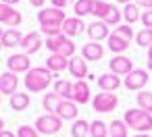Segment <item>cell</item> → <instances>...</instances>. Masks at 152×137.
I'll use <instances>...</instances> for the list:
<instances>
[{
	"label": "cell",
	"instance_id": "cell-32",
	"mask_svg": "<svg viewBox=\"0 0 152 137\" xmlns=\"http://www.w3.org/2000/svg\"><path fill=\"white\" fill-rule=\"evenodd\" d=\"M135 100H137V106H140L142 110H146V112L152 114V94H150V91H144V89L137 91Z\"/></svg>",
	"mask_w": 152,
	"mask_h": 137
},
{
	"label": "cell",
	"instance_id": "cell-47",
	"mask_svg": "<svg viewBox=\"0 0 152 137\" xmlns=\"http://www.w3.org/2000/svg\"><path fill=\"white\" fill-rule=\"evenodd\" d=\"M2 127H4V120H2V118H0V131H4Z\"/></svg>",
	"mask_w": 152,
	"mask_h": 137
},
{
	"label": "cell",
	"instance_id": "cell-37",
	"mask_svg": "<svg viewBox=\"0 0 152 137\" xmlns=\"http://www.w3.org/2000/svg\"><path fill=\"white\" fill-rule=\"evenodd\" d=\"M142 25H144V29H152V11H144V15H142Z\"/></svg>",
	"mask_w": 152,
	"mask_h": 137
},
{
	"label": "cell",
	"instance_id": "cell-39",
	"mask_svg": "<svg viewBox=\"0 0 152 137\" xmlns=\"http://www.w3.org/2000/svg\"><path fill=\"white\" fill-rule=\"evenodd\" d=\"M135 4H137L140 9H148V11H152V0H135Z\"/></svg>",
	"mask_w": 152,
	"mask_h": 137
},
{
	"label": "cell",
	"instance_id": "cell-43",
	"mask_svg": "<svg viewBox=\"0 0 152 137\" xmlns=\"http://www.w3.org/2000/svg\"><path fill=\"white\" fill-rule=\"evenodd\" d=\"M133 137H150L148 133H137V135H133Z\"/></svg>",
	"mask_w": 152,
	"mask_h": 137
},
{
	"label": "cell",
	"instance_id": "cell-42",
	"mask_svg": "<svg viewBox=\"0 0 152 137\" xmlns=\"http://www.w3.org/2000/svg\"><path fill=\"white\" fill-rule=\"evenodd\" d=\"M0 2H2V4H11V7H13V4H17V2H19V0H0Z\"/></svg>",
	"mask_w": 152,
	"mask_h": 137
},
{
	"label": "cell",
	"instance_id": "cell-1",
	"mask_svg": "<svg viewBox=\"0 0 152 137\" xmlns=\"http://www.w3.org/2000/svg\"><path fill=\"white\" fill-rule=\"evenodd\" d=\"M67 15L63 9H42L38 13V21H40V33H44L46 38L58 36L63 33V23H65Z\"/></svg>",
	"mask_w": 152,
	"mask_h": 137
},
{
	"label": "cell",
	"instance_id": "cell-38",
	"mask_svg": "<svg viewBox=\"0 0 152 137\" xmlns=\"http://www.w3.org/2000/svg\"><path fill=\"white\" fill-rule=\"evenodd\" d=\"M50 2H52L54 9H67V7L73 2V0H50Z\"/></svg>",
	"mask_w": 152,
	"mask_h": 137
},
{
	"label": "cell",
	"instance_id": "cell-25",
	"mask_svg": "<svg viewBox=\"0 0 152 137\" xmlns=\"http://www.w3.org/2000/svg\"><path fill=\"white\" fill-rule=\"evenodd\" d=\"M92 9H94V0H75L73 2V11H75V17H86V15H92Z\"/></svg>",
	"mask_w": 152,
	"mask_h": 137
},
{
	"label": "cell",
	"instance_id": "cell-20",
	"mask_svg": "<svg viewBox=\"0 0 152 137\" xmlns=\"http://www.w3.org/2000/svg\"><path fill=\"white\" fill-rule=\"evenodd\" d=\"M0 42H2V48H15V46H21L23 36H21L19 29H7L2 33V40Z\"/></svg>",
	"mask_w": 152,
	"mask_h": 137
},
{
	"label": "cell",
	"instance_id": "cell-9",
	"mask_svg": "<svg viewBox=\"0 0 152 137\" xmlns=\"http://www.w3.org/2000/svg\"><path fill=\"white\" fill-rule=\"evenodd\" d=\"M7 67H9V71L15 73V75H17V73H27V71L31 69V60H29L27 54H13V56H9Z\"/></svg>",
	"mask_w": 152,
	"mask_h": 137
},
{
	"label": "cell",
	"instance_id": "cell-36",
	"mask_svg": "<svg viewBox=\"0 0 152 137\" xmlns=\"http://www.w3.org/2000/svg\"><path fill=\"white\" fill-rule=\"evenodd\" d=\"M40 133L36 131V127H29V125H23L17 129V137H38Z\"/></svg>",
	"mask_w": 152,
	"mask_h": 137
},
{
	"label": "cell",
	"instance_id": "cell-45",
	"mask_svg": "<svg viewBox=\"0 0 152 137\" xmlns=\"http://www.w3.org/2000/svg\"><path fill=\"white\" fill-rule=\"evenodd\" d=\"M117 2H121V4H129L131 0H117Z\"/></svg>",
	"mask_w": 152,
	"mask_h": 137
},
{
	"label": "cell",
	"instance_id": "cell-14",
	"mask_svg": "<svg viewBox=\"0 0 152 137\" xmlns=\"http://www.w3.org/2000/svg\"><path fill=\"white\" fill-rule=\"evenodd\" d=\"M17 85H19V77L15 73H2L0 75V94H7V96H13L17 94Z\"/></svg>",
	"mask_w": 152,
	"mask_h": 137
},
{
	"label": "cell",
	"instance_id": "cell-48",
	"mask_svg": "<svg viewBox=\"0 0 152 137\" xmlns=\"http://www.w3.org/2000/svg\"><path fill=\"white\" fill-rule=\"evenodd\" d=\"M2 33H4V31H2V29H0V40H2Z\"/></svg>",
	"mask_w": 152,
	"mask_h": 137
},
{
	"label": "cell",
	"instance_id": "cell-27",
	"mask_svg": "<svg viewBox=\"0 0 152 137\" xmlns=\"http://www.w3.org/2000/svg\"><path fill=\"white\" fill-rule=\"evenodd\" d=\"M61 100H63V98H61L58 94H54V91H52V94H46V96H44L42 106H44V110H46L48 114H54V112H56V108H58V104H61Z\"/></svg>",
	"mask_w": 152,
	"mask_h": 137
},
{
	"label": "cell",
	"instance_id": "cell-41",
	"mask_svg": "<svg viewBox=\"0 0 152 137\" xmlns=\"http://www.w3.org/2000/svg\"><path fill=\"white\" fill-rule=\"evenodd\" d=\"M0 137H17V135L11 133V131H0Z\"/></svg>",
	"mask_w": 152,
	"mask_h": 137
},
{
	"label": "cell",
	"instance_id": "cell-2",
	"mask_svg": "<svg viewBox=\"0 0 152 137\" xmlns=\"http://www.w3.org/2000/svg\"><path fill=\"white\" fill-rule=\"evenodd\" d=\"M50 83H52V71H48L46 67H34L25 75V87H27V91H34V94L46 91L50 87Z\"/></svg>",
	"mask_w": 152,
	"mask_h": 137
},
{
	"label": "cell",
	"instance_id": "cell-26",
	"mask_svg": "<svg viewBox=\"0 0 152 137\" xmlns=\"http://www.w3.org/2000/svg\"><path fill=\"white\" fill-rule=\"evenodd\" d=\"M121 19H123V13L117 9V4H110V9H108V13L104 15V19H102V21H104L108 27H119Z\"/></svg>",
	"mask_w": 152,
	"mask_h": 137
},
{
	"label": "cell",
	"instance_id": "cell-22",
	"mask_svg": "<svg viewBox=\"0 0 152 137\" xmlns=\"http://www.w3.org/2000/svg\"><path fill=\"white\" fill-rule=\"evenodd\" d=\"M67 36L65 33H58V36H52V38H48L46 42H44V46L50 50V54H61V50L65 48V44H67Z\"/></svg>",
	"mask_w": 152,
	"mask_h": 137
},
{
	"label": "cell",
	"instance_id": "cell-5",
	"mask_svg": "<svg viewBox=\"0 0 152 137\" xmlns=\"http://www.w3.org/2000/svg\"><path fill=\"white\" fill-rule=\"evenodd\" d=\"M119 104V98L113 94V91H102V94H96L94 100H92V108L96 112H113Z\"/></svg>",
	"mask_w": 152,
	"mask_h": 137
},
{
	"label": "cell",
	"instance_id": "cell-21",
	"mask_svg": "<svg viewBox=\"0 0 152 137\" xmlns=\"http://www.w3.org/2000/svg\"><path fill=\"white\" fill-rule=\"evenodd\" d=\"M129 44H131V42H127V40H123L121 36H117L115 31H110V36H108V50L115 52V56L121 54V52H125V50L129 48Z\"/></svg>",
	"mask_w": 152,
	"mask_h": 137
},
{
	"label": "cell",
	"instance_id": "cell-44",
	"mask_svg": "<svg viewBox=\"0 0 152 137\" xmlns=\"http://www.w3.org/2000/svg\"><path fill=\"white\" fill-rule=\"evenodd\" d=\"M146 62H148V69H150V71H152V58H148V60H146Z\"/></svg>",
	"mask_w": 152,
	"mask_h": 137
},
{
	"label": "cell",
	"instance_id": "cell-50",
	"mask_svg": "<svg viewBox=\"0 0 152 137\" xmlns=\"http://www.w3.org/2000/svg\"><path fill=\"white\" fill-rule=\"evenodd\" d=\"M0 102H2V98H0Z\"/></svg>",
	"mask_w": 152,
	"mask_h": 137
},
{
	"label": "cell",
	"instance_id": "cell-40",
	"mask_svg": "<svg viewBox=\"0 0 152 137\" xmlns=\"http://www.w3.org/2000/svg\"><path fill=\"white\" fill-rule=\"evenodd\" d=\"M44 2H46V0H29V4H34V7H38V9H42Z\"/></svg>",
	"mask_w": 152,
	"mask_h": 137
},
{
	"label": "cell",
	"instance_id": "cell-6",
	"mask_svg": "<svg viewBox=\"0 0 152 137\" xmlns=\"http://www.w3.org/2000/svg\"><path fill=\"white\" fill-rule=\"evenodd\" d=\"M146 83H148V71L146 69H133L125 77V87L131 91H142Z\"/></svg>",
	"mask_w": 152,
	"mask_h": 137
},
{
	"label": "cell",
	"instance_id": "cell-35",
	"mask_svg": "<svg viewBox=\"0 0 152 137\" xmlns=\"http://www.w3.org/2000/svg\"><path fill=\"white\" fill-rule=\"evenodd\" d=\"M115 33L117 36H121L123 40H127V42H131L133 40V29L129 27V25H119V27H115Z\"/></svg>",
	"mask_w": 152,
	"mask_h": 137
},
{
	"label": "cell",
	"instance_id": "cell-3",
	"mask_svg": "<svg viewBox=\"0 0 152 137\" xmlns=\"http://www.w3.org/2000/svg\"><path fill=\"white\" fill-rule=\"evenodd\" d=\"M125 125L135 133H150L152 131V114L142 108H129L125 112Z\"/></svg>",
	"mask_w": 152,
	"mask_h": 137
},
{
	"label": "cell",
	"instance_id": "cell-12",
	"mask_svg": "<svg viewBox=\"0 0 152 137\" xmlns=\"http://www.w3.org/2000/svg\"><path fill=\"white\" fill-rule=\"evenodd\" d=\"M77 104L73 102V100H61V104H58V108H56V116L61 118V120H77Z\"/></svg>",
	"mask_w": 152,
	"mask_h": 137
},
{
	"label": "cell",
	"instance_id": "cell-28",
	"mask_svg": "<svg viewBox=\"0 0 152 137\" xmlns=\"http://www.w3.org/2000/svg\"><path fill=\"white\" fill-rule=\"evenodd\" d=\"M123 19L127 21V25L140 21V19H142V15H140V7H137V4H131V2L125 4V9H123Z\"/></svg>",
	"mask_w": 152,
	"mask_h": 137
},
{
	"label": "cell",
	"instance_id": "cell-4",
	"mask_svg": "<svg viewBox=\"0 0 152 137\" xmlns=\"http://www.w3.org/2000/svg\"><path fill=\"white\" fill-rule=\"evenodd\" d=\"M36 131L38 133H42V135H54V133H58L61 129H63V120L56 116V114H42L38 120H36Z\"/></svg>",
	"mask_w": 152,
	"mask_h": 137
},
{
	"label": "cell",
	"instance_id": "cell-19",
	"mask_svg": "<svg viewBox=\"0 0 152 137\" xmlns=\"http://www.w3.org/2000/svg\"><path fill=\"white\" fill-rule=\"evenodd\" d=\"M69 60H71V58H67V56H63V54H50L48 60H46V69L52 71V73H58V71H63V69L69 67Z\"/></svg>",
	"mask_w": 152,
	"mask_h": 137
},
{
	"label": "cell",
	"instance_id": "cell-33",
	"mask_svg": "<svg viewBox=\"0 0 152 137\" xmlns=\"http://www.w3.org/2000/svg\"><path fill=\"white\" fill-rule=\"evenodd\" d=\"M135 44L140 48H150L152 46V29H142L135 33Z\"/></svg>",
	"mask_w": 152,
	"mask_h": 137
},
{
	"label": "cell",
	"instance_id": "cell-16",
	"mask_svg": "<svg viewBox=\"0 0 152 137\" xmlns=\"http://www.w3.org/2000/svg\"><path fill=\"white\" fill-rule=\"evenodd\" d=\"M102 54H104V48H102V44H98V42L83 44V48H81V56H83L86 60H92V62L100 60Z\"/></svg>",
	"mask_w": 152,
	"mask_h": 137
},
{
	"label": "cell",
	"instance_id": "cell-15",
	"mask_svg": "<svg viewBox=\"0 0 152 137\" xmlns=\"http://www.w3.org/2000/svg\"><path fill=\"white\" fill-rule=\"evenodd\" d=\"M83 27H88L83 23V19H79V17H67L65 23H63V33L67 38H73V36H79L83 31Z\"/></svg>",
	"mask_w": 152,
	"mask_h": 137
},
{
	"label": "cell",
	"instance_id": "cell-24",
	"mask_svg": "<svg viewBox=\"0 0 152 137\" xmlns=\"http://www.w3.org/2000/svg\"><path fill=\"white\" fill-rule=\"evenodd\" d=\"M27 106H29V94L17 91V94L11 96V108H13V110L23 112V110H27Z\"/></svg>",
	"mask_w": 152,
	"mask_h": 137
},
{
	"label": "cell",
	"instance_id": "cell-11",
	"mask_svg": "<svg viewBox=\"0 0 152 137\" xmlns=\"http://www.w3.org/2000/svg\"><path fill=\"white\" fill-rule=\"evenodd\" d=\"M44 46V42H42V36H40V31H29L27 36H23V42H21V48H23V54H36L40 48Z\"/></svg>",
	"mask_w": 152,
	"mask_h": 137
},
{
	"label": "cell",
	"instance_id": "cell-49",
	"mask_svg": "<svg viewBox=\"0 0 152 137\" xmlns=\"http://www.w3.org/2000/svg\"><path fill=\"white\" fill-rule=\"evenodd\" d=\"M0 48H2V42H0Z\"/></svg>",
	"mask_w": 152,
	"mask_h": 137
},
{
	"label": "cell",
	"instance_id": "cell-8",
	"mask_svg": "<svg viewBox=\"0 0 152 137\" xmlns=\"http://www.w3.org/2000/svg\"><path fill=\"white\" fill-rule=\"evenodd\" d=\"M108 67H110V73H115L117 77H127L131 71H133V62H131V58H127V56H123V54H117V56H113L110 58V62H108Z\"/></svg>",
	"mask_w": 152,
	"mask_h": 137
},
{
	"label": "cell",
	"instance_id": "cell-31",
	"mask_svg": "<svg viewBox=\"0 0 152 137\" xmlns=\"http://www.w3.org/2000/svg\"><path fill=\"white\" fill-rule=\"evenodd\" d=\"M90 137H108V125L102 120L90 123Z\"/></svg>",
	"mask_w": 152,
	"mask_h": 137
},
{
	"label": "cell",
	"instance_id": "cell-30",
	"mask_svg": "<svg viewBox=\"0 0 152 137\" xmlns=\"http://www.w3.org/2000/svg\"><path fill=\"white\" fill-rule=\"evenodd\" d=\"M71 135H73V137H88V135H90V123H88V120H83V118L73 120Z\"/></svg>",
	"mask_w": 152,
	"mask_h": 137
},
{
	"label": "cell",
	"instance_id": "cell-18",
	"mask_svg": "<svg viewBox=\"0 0 152 137\" xmlns=\"http://www.w3.org/2000/svg\"><path fill=\"white\" fill-rule=\"evenodd\" d=\"M69 71H71V75L75 77V81H77V79H83V77L88 75L86 58H83V56H73V58L69 60Z\"/></svg>",
	"mask_w": 152,
	"mask_h": 137
},
{
	"label": "cell",
	"instance_id": "cell-17",
	"mask_svg": "<svg viewBox=\"0 0 152 137\" xmlns=\"http://www.w3.org/2000/svg\"><path fill=\"white\" fill-rule=\"evenodd\" d=\"M121 85V77H117L115 73H104L98 77V87L102 91H117Z\"/></svg>",
	"mask_w": 152,
	"mask_h": 137
},
{
	"label": "cell",
	"instance_id": "cell-29",
	"mask_svg": "<svg viewBox=\"0 0 152 137\" xmlns=\"http://www.w3.org/2000/svg\"><path fill=\"white\" fill-rule=\"evenodd\" d=\"M71 87H73V83L67 81V79H56L54 81V94H58L63 100L71 98Z\"/></svg>",
	"mask_w": 152,
	"mask_h": 137
},
{
	"label": "cell",
	"instance_id": "cell-7",
	"mask_svg": "<svg viewBox=\"0 0 152 137\" xmlns=\"http://www.w3.org/2000/svg\"><path fill=\"white\" fill-rule=\"evenodd\" d=\"M21 21H23V17H21L19 11H15L11 4H2V2H0V23H4L7 27L15 29V27L21 25Z\"/></svg>",
	"mask_w": 152,
	"mask_h": 137
},
{
	"label": "cell",
	"instance_id": "cell-34",
	"mask_svg": "<svg viewBox=\"0 0 152 137\" xmlns=\"http://www.w3.org/2000/svg\"><path fill=\"white\" fill-rule=\"evenodd\" d=\"M108 9H110V4H108V2H104V0H94L92 15H94L98 21H102V19H104V15L108 13Z\"/></svg>",
	"mask_w": 152,
	"mask_h": 137
},
{
	"label": "cell",
	"instance_id": "cell-10",
	"mask_svg": "<svg viewBox=\"0 0 152 137\" xmlns=\"http://www.w3.org/2000/svg\"><path fill=\"white\" fill-rule=\"evenodd\" d=\"M69 100H73L75 104H88L90 102V85H88V81L77 79L73 83V87H71V98Z\"/></svg>",
	"mask_w": 152,
	"mask_h": 137
},
{
	"label": "cell",
	"instance_id": "cell-13",
	"mask_svg": "<svg viewBox=\"0 0 152 137\" xmlns=\"http://www.w3.org/2000/svg\"><path fill=\"white\" fill-rule=\"evenodd\" d=\"M88 36L92 42H102V40H108L110 31H108V25L104 21H94L88 25Z\"/></svg>",
	"mask_w": 152,
	"mask_h": 137
},
{
	"label": "cell",
	"instance_id": "cell-46",
	"mask_svg": "<svg viewBox=\"0 0 152 137\" xmlns=\"http://www.w3.org/2000/svg\"><path fill=\"white\" fill-rule=\"evenodd\" d=\"M148 58H152V46L148 48Z\"/></svg>",
	"mask_w": 152,
	"mask_h": 137
},
{
	"label": "cell",
	"instance_id": "cell-23",
	"mask_svg": "<svg viewBox=\"0 0 152 137\" xmlns=\"http://www.w3.org/2000/svg\"><path fill=\"white\" fill-rule=\"evenodd\" d=\"M108 137H129V127L125 120H110L108 123Z\"/></svg>",
	"mask_w": 152,
	"mask_h": 137
}]
</instances>
